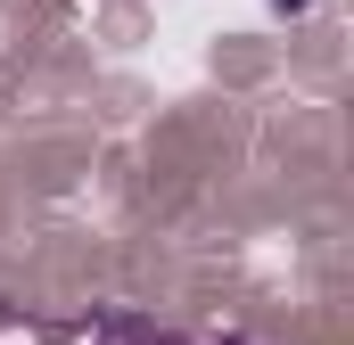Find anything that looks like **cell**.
Segmentation results:
<instances>
[{
  "label": "cell",
  "instance_id": "cell-1",
  "mask_svg": "<svg viewBox=\"0 0 354 345\" xmlns=\"http://www.w3.org/2000/svg\"><path fill=\"white\" fill-rule=\"evenodd\" d=\"M272 8H288V17H297V8H313V0H272Z\"/></svg>",
  "mask_w": 354,
  "mask_h": 345
}]
</instances>
